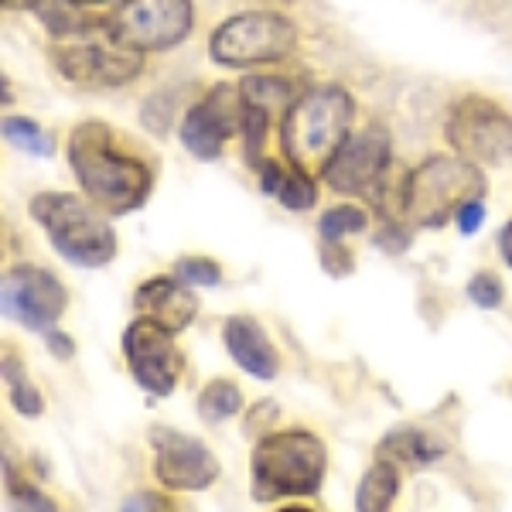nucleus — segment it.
<instances>
[{"label":"nucleus","instance_id":"nucleus-1","mask_svg":"<svg viewBox=\"0 0 512 512\" xmlns=\"http://www.w3.org/2000/svg\"><path fill=\"white\" fill-rule=\"evenodd\" d=\"M69 164L76 171L82 192L106 216H123L147 202L154 175L147 161L123 151L106 123L86 120L69 137Z\"/></svg>","mask_w":512,"mask_h":512},{"label":"nucleus","instance_id":"nucleus-2","mask_svg":"<svg viewBox=\"0 0 512 512\" xmlns=\"http://www.w3.org/2000/svg\"><path fill=\"white\" fill-rule=\"evenodd\" d=\"M352 117V96L335 82L297 96L291 110L284 113V123H280V147H284L287 161L308 175H318V171L325 175V168L349 140Z\"/></svg>","mask_w":512,"mask_h":512},{"label":"nucleus","instance_id":"nucleus-3","mask_svg":"<svg viewBox=\"0 0 512 512\" xmlns=\"http://www.w3.org/2000/svg\"><path fill=\"white\" fill-rule=\"evenodd\" d=\"M328 451L311 431L260 434L250 454V489L256 502H274L287 495H315L325 482Z\"/></svg>","mask_w":512,"mask_h":512},{"label":"nucleus","instance_id":"nucleus-4","mask_svg":"<svg viewBox=\"0 0 512 512\" xmlns=\"http://www.w3.org/2000/svg\"><path fill=\"white\" fill-rule=\"evenodd\" d=\"M31 219L45 229L55 253L76 267H106L117 256V233L99 216L96 205L65 192H41L31 198Z\"/></svg>","mask_w":512,"mask_h":512},{"label":"nucleus","instance_id":"nucleus-5","mask_svg":"<svg viewBox=\"0 0 512 512\" xmlns=\"http://www.w3.org/2000/svg\"><path fill=\"white\" fill-rule=\"evenodd\" d=\"M485 178L478 164L465 158H427L410 175L407 216L420 226H444L465 202L482 195Z\"/></svg>","mask_w":512,"mask_h":512},{"label":"nucleus","instance_id":"nucleus-6","mask_svg":"<svg viewBox=\"0 0 512 512\" xmlns=\"http://www.w3.org/2000/svg\"><path fill=\"white\" fill-rule=\"evenodd\" d=\"M192 0H127L106 21V35L127 52H168L192 31Z\"/></svg>","mask_w":512,"mask_h":512},{"label":"nucleus","instance_id":"nucleus-7","mask_svg":"<svg viewBox=\"0 0 512 512\" xmlns=\"http://www.w3.org/2000/svg\"><path fill=\"white\" fill-rule=\"evenodd\" d=\"M297 45V31L274 11H246L222 21L209 41V55L229 69L287 59Z\"/></svg>","mask_w":512,"mask_h":512},{"label":"nucleus","instance_id":"nucleus-8","mask_svg":"<svg viewBox=\"0 0 512 512\" xmlns=\"http://www.w3.org/2000/svg\"><path fill=\"white\" fill-rule=\"evenodd\" d=\"M444 137L458 158L472 164L495 168L512 158V117L485 96H465L454 103L444 123Z\"/></svg>","mask_w":512,"mask_h":512},{"label":"nucleus","instance_id":"nucleus-9","mask_svg":"<svg viewBox=\"0 0 512 512\" xmlns=\"http://www.w3.org/2000/svg\"><path fill=\"white\" fill-rule=\"evenodd\" d=\"M0 297H4V318L18 321V325L31 328V332H48L55 321L62 318L69 294H65L62 280L45 267H31V263H18L4 274L0 284Z\"/></svg>","mask_w":512,"mask_h":512},{"label":"nucleus","instance_id":"nucleus-10","mask_svg":"<svg viewBox=\"0 0 512 512\" xmlns=\"http://www.w3.org/2000/svg\"><path fill=\"white\" fill-rule=\"evenodd\" d=\"M123 355L134 373L140 390L151 396L175 393L181 376V355L175 345V332H168L154 318H137L134 325L123 332Z\"/></svg>","mask_w":512,"mask_h":512},{"label":"nucleus","instance_id":"nucleus-11","mask_svg":"<svg viewBox=\"0 0 512 512\" xmlns=\"http://www.w3.org/2000/svg\"><path fill=\"white\" fill-rule=\"evenodd\" d=\"M393 144L383 127H366L362 134L349 137L335 161L325 168V181L342 195H366L373 198L379 185L390 175Z\"/></svg>","mask_w":512,"mask_h":512},{"label":"nucleus","instance_id":"nucleus-12","mask_svg":"<svg viewBox=\"0 0 512 512\" xmlns=\"http://www.w3.org/2000/svg\"><path fill=\"white\" fill-rule=\"evenodd\" d=\"M154 448V475L171 492H202L219 478V458L195 441L192 434L171 431V427H151Z\"/></svg>","mask_w":512,"mask_h":512},{"label":"nucleus","instance_id":"nucleus-13","mask_svg":"<svg viewBox=\"0 0 512 512\" xmlns=\"http://www.w3.org/2000/svg\"><path fill=\"white\" fill-rule=\"evenodd\" d=\"M243 130V93L233 86H216L202 103H195L181 120V144L202 161H216L226 140Z\"/></svg>","mask_w":512,"mask_h":512},{"label":"nucleus","instance_id":"nucleus-14","mask_svg":"<svg viewBox=\"0 0 512 512\" xmlns=\"http://www.w3.org/2000/svg\"><path fill=\"white\" fill-rule=\"evenodd\" d=\"M52 62L59 65L65 79L79 86H123L144 69L140 55L120 45H62L52 52Z\"/></svg>","mask_w":512,"mask_h":512},{"label":"nucleus","instance_id":"nucleus-15","mask_svg":"<svg viewBox=\"0 0 512 512\" xmlns=\"http://www.w3.org/2000/svg\"><path fill=\"white\" fill-rule=\"evenodd\" d=\"M134 308L140 311V318H154L158 325H164L168 332L178 335L192 325L198 301H195V294L185 287V280L154 277V280H147V284L137 287Z\"/></svg>","mask_w":512,"mask_h":512},{"label":"nucleus","instance_id":"nucleus-16","mask_svg":"<svg viewBox=\"0 0 512 512\" xmlns=\"http://www.w3.org/2000/svg\"><path fill=\"white\" fill-rule=\"evenodd\" d=\"M222 342H226L236 366L253 379H274L280 373V355L260 321L246 315L229 318L226 328H222Z\"/></svg>","mask_w":512,"mask_h":512},{"label":"nucleus","instance_id":"nucleus-17","mask_svg":"<svg viewBox=\"0 0 512 512\" xmlns=\"http://www.w3.org/2000/svg\"><path fill=\"white\" fill-rule=\"evenodd\" d=\"M396 495H400V468L390 458H376L359 478L355 512H393Z\"/></svg>","mask_w":512,"mask_h":512},{"label":"nucleus","instance_id":"nucleus-18","mask_svg":"<svg viewBox=\"0 0 512 512\" xmlns=\"http://www.w3.org/2000/svg\"><path fill=\"white\" fill-rule=\"evenodd\" d=\"M386 454H390V461H396V465L420 468V465H431V461L441 458L444 448L434 444L427 434L414 431V427H400V431H393L383 444H379V458H386Z\"/></svg>","mask_w":512,"mask_h":512},{"label":"nucleus","instance_id":"nucleus-19","mask_svg":"<svg viewBox=\"0 0 512 512\" xmlns=\"http://www.w3.org/2000/svg\"><path fill=\"white\" fill-rule=\"evenodd\" d=\"M82 4L76 0H38L31 11L38 14L41 24H45L52 35L59 38H76V35H86V31H93V21L86 18V14L79 11Z\"/></svg>","mask_w":512,"mask_h":512},{"label":"nucleus","instance_id":"nucleus-20","mask_svg":"<svg viewBox=\"0 0 512 512\" xmlns=\"http://www.w3.org/2000/svg\"><path fill=\"white\" fill-rule=\"evenodd\" d=\"M243 410V393L229 379H212L202 393H198V414L205 424H222V420L236 417Z\"/></svg>","mask_w":512,"mask_h":512},{"label":"nucleus","instance_id":"nucleus-21","mask_svg":"<svg viewBox=\"0 0 512 512\" xmlns=\"http://www.w3.org/2000/svg\"><path fill=\"white\" fill-rule=\"evenodd\" d=\"M4 379H7V390H11L14 410H18L21 417H38L41 410H45V400H41L38 386L28 379L21 359L14 352H7V359H4Z\"/></svg>","mask_w":512,"mask_h":512},{"label":"nucleus","instance_id":"nucleus-22","mask_svg":"<svg viewBox=\"0 0 512 512\" xmlns=\"http://www.w3.org/2000/svg\"><path fill=\"white\" fill-rule=\"evenodd\" d=\"M239 93H243L246 103L260 106L263 113H277V110L287 113L294 103L291 82H284V79H246L243 86H239Z\"/></svg>","mask_w":512,"mask_h":512},{"label":"nucleus","instance_id":"nucleus-23","mask_svg":"<svg viewBox=\"0 0 512 512\" xmlns=\"http://www.w3.org/2000/svg\"><path fill=\"white\" fill-rule=\"evenodd\" d=\"M366 226H369V216L359 209V205H335V209H328L318 222L325 243H342L345 236L362 233Z\"/></svg>","mask_w":512,"mask_h":512},{"label":"nucleus","instance_id":"nucleus-24","mask_svg":"<svg viewBox=\"0 0 512 512\" xmlns=\"http://www.w3.org/2000/svg\"><path fill=\"white\" fill-rule=\"evenodd\" d=\"M4 137H7V144L21 147V151H28V154H38V158H52V151H55L52 137H48L35 120L7 117L4 120Z\"/></svg>","mask_w":512,"mask_h":512},{"label":"nucleus","instance_id":"nucleus-25","mask_svg":"<svg viewBox=\"0 0 512 512\" xmlns=\"http://www.w3.org/2000/svg\"><path fill=\"white\" fill-rule=\"evenodd\" d=\"M280 205L284 209H291V212H304V209H311V205L318 202V185H315V178L308 175V171H301V168H294L291 164V171H284V181H280Z\"/></svg>","mask_w":512,"mask_h":512},{"label":"nucleus","instance_id":"nucleus-26","mask_svg":"<svg viewBox=\"0 0 512 512\" xmlns=\"http://www.w3.org/2000/svg\"><path fill=\"white\" fill-rule=\"evenodd\" d=\"M175 274H178V280L195 284V287L222 284V267L216 260H205V256H181V260L175 263Z\"/></svg>","mask_w":512,"mask_h":512},{"label":"nucleus","instance_id":"nucleus-27","mask_svg":"<svg viewBox=\"0 0 512 512\" xmlns=\"http://www.w3.org/2000/svg\"><path fill=\"white\" fill-rule=\"evenodd\" d=\"M468 297H472L478 308H485V311L499 308V304H502V284H499V277L489 274V270L475 274L472 280H468Z\"/></svg>","mask_w":512,"mask_h":512},{"label":"nucleus","instance_id":"nucleus-28","mask_svg":"<svg viewBox=\"0 0 512 512\" xmlns=\"http://www.w3.org/2000/svg\"><path fill=\"white\" fill-rule=\"evenodd\" d=\"M11 509L14 512H59L45 492L24 482H11Z\"/></svg>","mask_w":512,"mask_h":512},{"label":"nucleus","instance_id":"nucleus-29","mask_svg":"<svg viewBox=\"0 0 512 512\" xmlns=\"http://www.w3.org/2000/svg\"><path fill=\"white\" fill-rule=\"evenodd\" d=\"M454 219H458V229H461V233L472 236V233H478V226L485 222V205L478 202V198H472V202L461 205L458 216H454Z\"/></svg>","mask_w":512,"mask_h":512},{"label":"nucleus","instance_id":"nucleus-30","mask_svg":"<svg viewBox=\"0 0 512 512\" xmlns=\"http://www.w3.org/2000/svg\"><path fill=\"white\" fill-rule=\"evenodd\" d=\"M256 171H260V188L267 195H277L280 192V181H284V171H280L277 161H260L256 164Z\"/></svg>","mask_w":512,"mask_h":512},{"label":"nucleus","instance_id":"nucleus-31","mask_svg":"<svg viewBox=\"0 0 512 512\" xmlns=\"http://www.w3.org/2000/svg\"><path fill=\"white\" fill-rule=\"evenodd\" d=\"M45 338H48V349H52L55 359H72L76 345H72V338H69V335H62V332H55V328H48Z\"/></svg>","mask_w":512,"mask_h":512},{"label":"nucleus","instance_id":"nucleus-32","mask_svg":"<svg viewBox=\"0 0 512 512\" xmlns=\"http://www.w3.org/2000/svg\"><path fill=\"white\" fill-rule=\"evenodd\" d=\"M158 509H164V502L154 499L151 492H137L134 499L123 506V512H158Z\"/></svg>","mask_w":512,"mask_h":512},{"label":"nucleus","instance_id":"nucleus-33","mask_svg":"<svg viewBox=\"0 0 512 512\" xmlns=\"http://www.w3.org/2000/svg\"><path fill=\"white\" fill-rule=\"evenodd\" d=\"M499 246H502V260L512 267V222L506 229H502V236H499Z\"/></svg>","mask_w":512,"mask_h":512},{"label":"nucleus","instance_id":"nucleus-34","mask_svg":"<svg viewBox=\"0 0 512 512\" xmlns=\"http://www.w3.org/2000/svg\"><path fill=\"white\" fill-rule=\"evenodd\" d=\"M38 0H4V7H35Z\"/></svg>","mask_w":512,"mask_h":512},{"label":"nucleus","instance_id":"nucleus-35","mask_svg":"<svg viewBox=\"0 0 512 512\" xmlns=\"http://www.w3.org/2000/svg\"><path fill=\"white\" fill-rule=\"evenodd\" d=\"M280 512H315V509H308V506H287V509H280Z\"/></svg>","mask_w":512,"mask_h":512},{"label":"nucleus","instance_id":"nucleus-36","mask_svg":"<svg viewBox=\"0 0 512 512\" xmlns=\"http://www.w3.org/2000/svg\"><path fill=\"white\" fill-rule=\"evenodd\" d=\"M76 4H82V7H89V4H106V0H76Z\"/></svg>","mask_w":512,"mask_h":512}]
</instances>
